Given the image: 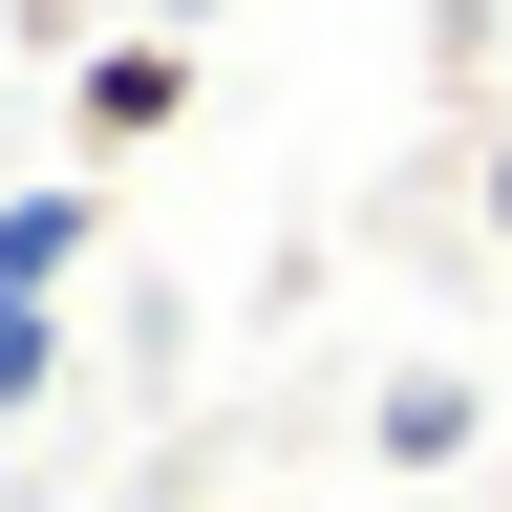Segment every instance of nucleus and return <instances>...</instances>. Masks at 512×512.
Returning a JSON list of instances; mask_svg holds the SVG:
<instances>
[{"instance_id": "5", "label": "nucleus", "mask_w": 512, "mask_h": 512, "mask_svg": "<svg viewBox=\"0 0 512 512\" xmlns=\"http://www.w3.org/2000/svg\"><path fill=\"white\" fill-rule=\"evenodd\" d=\"M470 192H491V235H512V128H491V171H470Z\"/></svg>"}, {"instance_id": "2", "label": "nucleus", "mask_w": 512, "mask_h": 512, "mask_svg": "<svg viewBox=\"0 0 512 512\" xmlns=\"http://www.w3.org/2000/svg\"><path fill=\"white\" fill-rule=\"evenodd\" d=\"M64 256H86V192H0V299H64Z\"/></svg>"}, {"instance_id": "1", "label": "nucleus", "mask_w": 512, "mask_h": 512, "mask_svg": "<svg viewBox=\"0 0 512 512\" xmlns=\"http://www.w3.org/2000/svg\"><path fill=\"white\" fill-rule=\"evenodd\" d=\"M171 107H192V43H171V22L86 64V150H150V128H171Z\"/></svg>"}, {"instance_id": "3", "label": "nucleus", "mask_w": 512, "mask_h": 512, "mask_svg": "<svg viewBox=\"0 0 512 512\" xmlns=\"http://www.w3.org/2000/svg\"><path fill=\"white\" fill-rule=\"evenodd\" d=\"M448 448H470V384L406 363V384H384V470H448Z\"/></svg>"}, {"instance_id": "4", "label": "nucleus", "mask_w": 512, "mask_h": 512, "mask_svg": "<svg viewBox=\"0 0 512 512\" xmlns=\"http://www.w3.org/2000/svg\"><path fill=\"white\" fill-rule=\"evenodd\" d=\"M43 363H64V320H43V299H0V406H43Z\"/></svg>"}]
</instances>
